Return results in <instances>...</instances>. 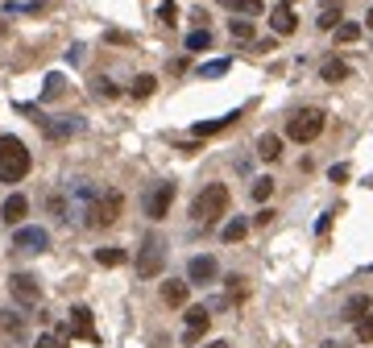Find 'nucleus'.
I'll return each mask as SVG.
<instances>
[{
	"mask_svg": "<svg viewBox=\"0 0 373 348\" xmlns=\"http://www.w3.org/2000/svg\"><path fill=\"white\" fill-rule=\"evenodd\" d=\"M228 187L224 183H208L199 195H195V203H191V220L195 224H216L220 216H228Z\"/></svg>",
	"mask_w": 373,
	"mask_h": 348,
	"instance_id": "f257e3e1",
	"label": "nucleus"
},
{
	"mask_svg": "<svg viewBox=\"0 0 373 348\" xmlns=\"http://www.w3.org/2000/svg\"><path fill=\"white\" fill-rule=\"evenodd\" d=\"M33 158L21 137H0V183H21L29 174Z\"/></svg>",
	"mask_w": 373,
	"mask_h": 348,
	"instance_id": "f03ea898",
	"label": "nucleus"
},
{
	"mask_svg": "<svg viewBox=\"0 0 373 348\" xmlns=\"http://www.w3.org/2000/svg\"><path fill=\"white\" fill-rule=\"evenodd\" d=\"M120 208H125L120 191H104V195H95V199L87 203L83 224H87V228H108V224H116V220H120Z\"/></svg>",
	"mask_w": 373,
	"mask_h": 348,
	"instance_id": "7ed1b4c3",
	"label": "nucleus"
},
{
	"mask_svg": "<svg viewBox=\"0 0 373 348\" xmlns=\"http://www.w3.org/2000/svg\"><path fill=\"white\" fill-rule=\"evenodd\" d=\"M324 129H328V116H324V108H303V112H295V116L286 120V133H291V141H299V145L316 141Z\"/></svg>",
	"mask_w": 373,
	"mask_h": 348,
	"instance_id": "20e7f679",
	"label": "nucleus"
},
{
	"mask_svg": "<svg viewBox=\"0 0 373 348\" xmlns=\"http://www.w3.org/2000/svg\"><path fill=\"white\" fill-rule=\"evenodd\" d=\"M162 266H166V245H162V237L149 232L141 241V253H137V278H158Z\"/></svg>",
	"mask_w": 373,
	"mask_h": 348,
	"instance_id": "39448f33",
	"label": "nucleus"
},
{
	"mask_svg": "<svg viewBox=\"0 0 373 348\" xmlns=\"http://www.w3.org/2000/svg\"><path fill=\"white\" fill-rule=\"evenodd\" d=\"M8 291H12V299H17L21 307H37V303H42V282H37L33 274H12V278H8Z\"/></svg>",
	"mask_w": 373,
	"mask_h": 348,
	"instance_id": "423d86ee",
	"label": "nucleus"
},
{
	"mask_svg": "<svg viewBox=\"0 0 373 348\" xmlns=\"http://www.w3.org/2000/svg\"><path fill=\"white\" fill-rule=\"evenodd\" d=\"M174 191H179L174 183H158V187L145 195V216H149V220H162V216L170 212V203H174Z\"/></svg>",
	"mask_w": 373,
	"mask_h": 348,
	"instance_id": "0eeeda50",
	"label": "nucleus"
},
{
	"mask_svg": "<svg viewBox=\"0 0 373 348\" xmlns=\"http://www.w3.org/2000/svg\"><path fill=\"white\" fill-rule=\"evenodd\" d=\"M12 249H21V253H46L50 249V232L46 228H17Z\"/></svg>",
	"mask_w": 373,
	"mask_h": 348,
	"instance_id": "6e6552de",
	"label": "nucleus"
},
{
	"mask_svg": "<svg viewBox=\"0 0 373 348\" xmlns=\"http://www.w3.org/2000/svg\"><path fill=\"white\" fill-rule=\"evenodd\" d=\"M270 29H274L278 37H291V33L299 29V17H295L291 0H286V4H278V8H270Z\"/></svg>",
	"mask_w": 373,
	"mask_h": 348,
	"instance_id": "1a4fd4ad",
	"label": "nucleus"
},
{
	"mask_svg": "<svg viewBox=\"0 0 373 348\" xmlns=\"http://www.w3.org/2000/svg\"><path fill=\"white\" fill-rule=\"evenodd\" d=\"M208 324H212V311L208 307H187V345H199L203 340V332H208Z\"/></svg>",
	"mask_w": 373,
	"mask_h": 348,
	"instance_id": "9d476101",
	"label": "nucleus"
},
{
	"mask_svg": "<svg viewBox=\"0 0 373 348\" xmlns=\"http://www.w3.org/2000/svg\"><path fill=\"white\" fill-rule=\"evenodd\" d=\"M71 336H83V340H95V324H91V311L87 307H71V324H66Z\"/></svg>",
	"mask_w": 373,
	"mask_h": 348,
	"instance_id": "9b49d317",
	"label": "nucleus"
},
{
	"mask_svg": "<svg viewBox=\"0 0 373 348\" xmlns=\"http://www.w3.org/2000/svg\"><path fill=\"white\" fill-rule=\"evenodd\" d=\"M216 274H220L216 257H191V266H187V282H212Z\"/></svg>",
	"mask_w": 373,
	"mask_h": 348,
	"instance_id": "f8f14e48",
	"label": "nucleus"
},
{
	"mask_svg": "<svg viewBox=\"0 0 373 348\" xmlns=\"http://www.w3.org/2000/svg\"><path fill=\"white\" fill-rule=\"evenodd\" d=\"M365 311H373V299H370V295H353V299L340 307V320H345V324H357Z\"/></svg>",
	"mask_w": 373,
	"mask_h": 348,
	"instance_id": "ddd939ff",
	"label": "nucleus"
},
{
	"mask_svg": "<svg viewBox=\"0 0 373 348\" xmlns=\"http://www.w3.org/2000/svg\"><path fill=\"white\" fill-rule=\"evenodd\" d=\"M25 212H29V199H25V195H8V199H4V208H0L4 224H21V220H25Z\"/></svg>",
	"mask_w": 373,
	"mask_h": 348,
	"instance_id": "4468645a",
	"label": "nucleus"
},
{
	"mask_svg": "<svg viewBox=\"0 0 373 348\" xmlns=\"http://www.w3.org/2000/svg\"><path fill=\"white\" fill-rule=\"evenodd\" d=\"M187 295H191V282H179V278L162 282V303H170V307H183V303H187Z\"/></svg>",
	"mask_w": 373,
	"mask_h": 348,
	"instance_id": "2eb2a0df",
	"label": "nucleus"
},
{
	"mask_svg": "<svg viewBox=\"0 0 373 348\" xmlns=\"http://www.w3.org/2000/svg\"><path fill=\"white\" fill-rule=\"evenodd\" d=\"M233 120H241V112H228V116H220V120H199V125H195L191 133H195V137H212V133H220V129H228Z\"/></svg>",
	"mask_w": 373,
	"mask_h": 348,
	"instance_id": "dca6fc26",
	"label": "nucleus"
},
{
	"mask_svg": "<svg viewBox=\"0 0 373 348\" xmlns=\"http://www.w3.org/2000/svg\"><path fill=\"white\" fill-rule=\"evenodd\" d=\"M257 154H262L266 162L282 158V137H274V133H262V137H257Z\"/></svg>",
	"mask_w": 373,
	"mask_h": 348,
	"instance_id": "f3484780",
	"label": "nucleus"
},
{
	"mask_svg": "<svg viewBox=\"0 0 373 348\" xmlns=\"http://www.w3.org/2000/svg\"><path fill=\"white\" fill-rule=\"evenodd\" d=\"M228 12H241V17H262L266 12V4L262 0H220Z\"/></svg>",
	"mask_w": 373,
	"mask_h": 348,
	"instance_id": "a211bd4d",
	"label": "nucleus"
},
{
	"mask_svg": "<svg viewBox=\"0 0 373 348\" xmlns=\"http://www.w3.org/2000/svg\"><path fill=\"white\" fill-rule=\"evenodd\" d=\"M320 79H324V83H340V79H349V66H345L340 58H328V62L320 66Z\"/></svg>",
	"mask_w": 373,
	"mask_h": 348,
	"instance_id": "6ab92c4d",
	"label": "nucleus"
},
{
	"mask_svg": "<svg viewBox=\"0 0 373 348\" xmlns=\"http://www.w3.org/2000/svg\"><path fill=\"white\" fill-rule=\"evenodd\" d=\"M154 87H158V79H154V75H137V79H133V87H129V95H133V100H149V95H154Z\"/></svg>",
	"mask_w": 373,
	"mask_h": 348,
	"instance_id": "aec40b11",
	"label": "nucleus"
},
{
	"mask_svg": "<svg viewBox=\"0 0 373 348\" xmlns=\"http://www.w3.org/2000/svg\"><path fill=\"white\" fill-rule=\"evenodd\" d=\"M95 262H100V266H125V262H129V253H125V249H116V245H104V249H95Z\"/></svg>",
	"mask_w": 373,
	"mask_h": 348,
	"instance_id": "412c9836",
	"label": "nucleus"
},
{
	"mask_svg": "<svg viewBox=\"0 0 373 348\" xmlns=\"http://www.w3.org/2000/svg\"><path fill=\"white\" fill-rule=\"evenodd\" d=\"M228 33H233L237 42H253V21H249V17H241V21L233 17V21H228Z\"/></svg>",
	"mask_w": 373,
	"mask_h": 348,
	"instance_id": "4be33fe9",
	"label": "nucleus"
},
{
	"mask_svg": "<svg viewBox=\"0 0 373 348\" xmlns=\"http://www.w3.org/2000/svg\"><path fill=\"white\" fill-rule=\"evenodd\" d=\"M0 328H4L8 336H25V320L12 315V311H0Z\"/></svg>",
	"mask_w": 373,
	"mask_h": 348,
	"instance_id": "5701e85b",
	"label": "nucleus"
},
{
	"mask_svg": "<svg viewBox=\"0 0 373 348\" xmlns=\"http://www.w3.org/2000/svg\"><path fill=\"white\" fill-rule=\"evenodd\" d=\"M249 195H253L257 203H266V199L274 195V178H253V187H249Z\"/></svg>",
	"mask_w": 373,
	"mask_h": 348,
	"instance_id": "b1692460",
	"label": "nucleus"
},
{
	"mask_svg": "<svg viewBox=\"0 0 373 348\" xmlns=\"http://www.w3.org/2000/svg\"><path fill=\"white\" fill-rule=\"evenodd\" d=\"M361 37V25L357 21H340L336 25V42H357Z\"/></svg>",
	"mask_w": 373,
	"mask_h": 348,
	"instance_id": "393cba45",
	"label": "nucleus"
},
{
	"mask_svg": "<svg viewBox=\"0 0 373 348\" xmlns=\"http://www.w3.org/2000/svg\"><path fill=\"white\" fill-rule=\"evenodd\" d=\"M187 50H212V33H208V29L187 33Z\"/></svg>",
	"mask_w": 373,
	"mask_h": 348,
	"instance_id": "a878e982",
	"label": "nucleus"
},
{
	"mask_svg": "<svg viewBox=\"0 0 373 348\" xmlns=\"http://www.w3.org/2000/svg\"><path fill=\"white\" fill-rule=\"evenodd\" d=\"M245 232H249V220H233V224H224V241H228V245H237Z\"/></svg>",
	"mask_w": 373,
	"mask_h": 348,
	"instance_id": "bb28decb",
	"label": "nucleus"
},
{
	"mask_svg": "<svg viewBox=\"0 0 373 348\" xmlns=\"http://www.w3.org/2000/svg\"><path fill=\"white\" fill-rule=\"evenodd\" d=\"M357 340H361V345H373V311H365V315L357 320Z\"/></svg>",
	"mask_w": 373,
	"mask_h": 348,
	"instance_id": "cd10ccee",
	"label": "nucleus"
},
{
	"mask_svg": "<svg viewBox=\"0 0 373 348\" xmlns=\"http://www.w3.org/2000/svg\"><path fill=\"white\" fill-rule=\"evenodd\" d=\"M340 25V4L332 8V4H324V12H320V29H336Z\"/></svg>",
	"mask_w": 373,
	"mask_h": 348,
	"instance_id": "c85d7f7f",
	"label": "nucleus"
},
{
	"mask_svg": "<svg viewBox=\"0 0 373 348\" xmlns=\"http://www.w3.org/2000/svg\"><path fill=\"white\" fill-rule=\"evenodd\" d=\"M46 100H54V95H62V75H50L46 79V91H42Z\"/></svg>",
	"mask_w": 373,
	"mask_h": 348,
	"instance_id": "c756f323",
	"label": "nucleus"
},
{
	"mask_svg": "<svg viewBox=\"0 0 373 348\" xmlns=\"http://www.w3.org/2000/svg\"><path fill=\"white\" fill-rule=\"evenodd\" d=\"M158 17H162L166 25H174V21H179V8H174L170 0H162V8H158Z\"/></svg>",
	"mask_w": 373,
	"mask_h": 348,
	"instance_id": "7c9ffc66",
	"label": "nucleus"
},
{
	"mask_svg": "<svg viewBox=\"0 0 373 348\" xmlns=\"http://www.w3.org/2000/svg\"><path fill=\"white\" fill-rule=\"evenodd\" d=\"M33 348H66V340L54 332V336H37V345H33Z\"/></svg>",
	"mask_w": 373,
	"mask_h": 348,
	"instance_id": "2f4dec72",
	"label": "nucleus"
},
{
	"mask_svg": "<svg viewBox=\"0 0 373 348\" xmlns=\"http://www.w3.org/2000/svg\"><path fill=\"white\" fill-rule=\"evenodd\" d=\"M224 71H228V62L220 58V62H208V66H203L199 75H208V79H216V75H224Z\"/></svg>",
	"mask_w": 373,
	"mask_h": 348,
	"instance_id": "473e14b6",
	"label": "nucleus"
},
{
	"mask_svg": "<svg viewBox=\"0 0 373 348\" xmlns=\"http://www.w3.org/2000/svg\"><path fill=\"white\" fill-rule=\"evenodd\" d=\"M95 95L112 100V95H116V83H108V79H95Z\"/></svg>",
	"mask_w": 373,
	"mask_h": 348,
	"instance_id": "72a5a7b5",
	"label": "nucleus"
},
{
	"mask_svg": "<svg viewBox=\"0 0 373 348\" xmlns=\"http://www.w3.org/2000/svg\"><path fill=\"white\" fill-rule=\"evenodd\" d=\"M270 220H274V212H270V208H262V212H257V216H253V224H257V228H266V224H270Z\"/></svg>",
	"mask_w": 373,
	"mask_h": 348,
	"instance_id": "f704fd0d",
	"label": "nucleus"
},
{
	"mask_svg": "<svg viewBox=\"0 0 373 348\" xmlns=\"http://www.w3.org/2000/svg\"><path fill=\"white\" fill-rule=\"evenodd\" d=\"M328 178H332V183H345V178H349V166H332V174H328Z\"/></svg>",
	"mask_w": 373,
	"mask_h": 348,
	"instance_id": "c9c22d12",
	"label": "nucleus"
},
{
	"mask_svg": "<svg viewBox=\"0 0 373 348\" xmlns=\"http://www.w3.org/2000/svg\"><path fill=\"white\" fill-rule=\"evenodd\" d=\"M203 348H233L228 340H212V345H203Z\"/></svg>",
	"mask_w": 373,
	"mask_h": 348,
	"instance_id": "e433bc0d",
	"label": "nucleus"
},
{
	"mask_svg": "<svg viewBox=\"0 0 373 348\" xmlns=\"http://www.w3.org/2000/svg\"><path fill=\"white\" fill-rule=\"evenodd\" d=\"M324 348H345V345H340V340H328V345H324Z\"/></svg>",
	"mask_w": 373,
	"mask_h": 348,
	"instance_id": "4c0bfd02",
	"label": "nucleus"
},
{
	"mask_svg": "<svg viewBox=\"0 0 373 348\" xmlns=\"http://www.w3.org/2000/svg\"><path fill=\"white\" fill-rule=\"evenodd\" d=\"M365 25H370V29H373V8H370V17H365Z\"/></svg>",
	"mask_w": 373,
	"mask_h": 348,
	"instance_id": "58836bf2",
	"label": "nucleus"
},
{
	"mask_svg": "<svg viewBox=\"0 0 373 348\" xmlns=\"http://www.w3.org/2000/svg\"><path fill=\"white\" fill-rule=\"evenodd\" d=\"M0 29H4V25H0Z\"/></svg>",
	"mask_w": 373,
	"mask_h": 348,
	"instance_id": "ea45409f",
	"label": "nucleus"
}]
</instances>
